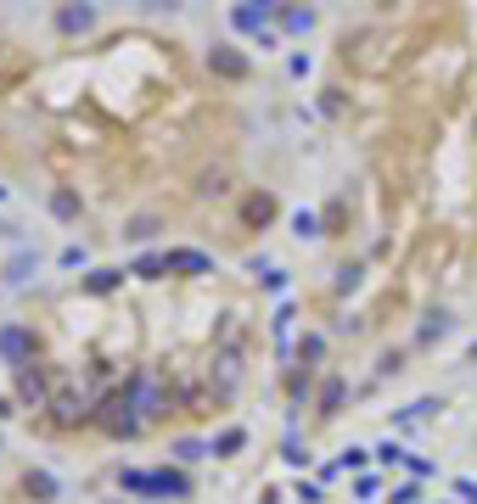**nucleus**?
<instances>
[{"label":"nucleus","instance_id":"nucleus-1","mask_svg":"<svg viewBox=\"0 0 477 504\" xmlns=\"http://www.w3.org/2000/svg\"><path fill=\"white\" fill-rule=\"evenodd\" d=\"M28 353H35V336H28L23 325H0V359H6V364H28Z\"/></svg>","mask_w":477,"mask_h":504},{"label":"nucleus","instance_id":"nucleus-2","mask_svg":"<svg viewBox=\"0 0 477 504\" xmlns=\"http://www.w3.org/2000/svg\"><path fill=\"white\" fill-rule=\"evenodd\" d=\"M164 263H169V269H180V275H214L208 252H191V247H169V252H164Z\"/></svg>","mask_w":477,"mask_h":504},{"label":"nucleus","instance_id":"nucleus-3","mask_svg":"<svg viewBox=\"0 0 477 504\" xmlns=\"http://www.w3.org/2000/svg\"><path fill=\"white\" fill-rule=\"evenodd\" d=\"M208 67H214V74H225V79H242V74H247V62H242L236 51H225V45L208 51Z\"/></svg>","mask_w":477,"mask_h":504},{"label":"nucleus","instance_id":"nucleus-4","mask_svg":"<svg viewBox=\"0 0 477 504\" xmlns=\"http://www.w3.org/2000/svg\"><path fill=\"white\" fill-rule=\"evenodd\" d=\"M270 17H275V6H236V12H231V23H236L242 34H259Z\"/></svg>","mask_w":477,"mask_h":504},{"label":"nucleus","instance_id":"nucleus-5","mask_svg":"<svg viewBox=\"0 0 477 504\" xmlns=\"http://www.w3.org/2000/svg\"><path fill=\"white\" fill-rule=\"evenodd\" d=\"M90 23H95V12H90V6H68V12H56V28H62V34H84Z\"/></svg>","mask_w":477,"mask_h":504},{"label":"nucleus","instance_id":"nucleus-6","mask_svg":"<svg viewBox=\"0 0 477 504\" xmlns=\"http://www.w3.org/2000/svg\"><path fill=\"white\" fill-rule=\"evenodd\" d=\"M28 493H35V499H45V504H51V499L62 493V488H56V477H51V470H28Z\"/></svg>","mask_w":477,"mask_h":504},{"label":"nucleus","instance_id":"nucleus-7","mask_svg":"<svg viewBox=\"0 0 477 504\" xmlns=\"http://www.w3.org/2000/svg\"><path fill=\"white\" fill-rule=\"evenodd\" d=\"M152 482H157V493H185V488H191L180 470H152Z\"/></svg>","mask_w":477,"mask_h":504},{"label":"nucleus","instance_id":"nucleus-8","mask_svg":"<svg viewBox=\"0 0 477 504\" xmlns=\"http://www.w3.org/2000/svg\"><path fill=\"white\" fill-rule=\"evenodd\" d=\"M17 392H23L28 403H40V398H45V381L35 376V370H23V376H17Z\"/></svg>","mask_w":477,"mask_h":504},{"label":"nucleus","instance_id":"nucleus-9","mask_svg":"<svg viewBox=\"0 0 477 504\" xmlns=\"http://www.w3.org/2000/svg\"><path fill=\"white\" fill-rule=\"evenodd\" d=\"M124 488H130V493H157L152 470H124Z\"/></svg>","mask_w":477,"mask_h":504},{"label":"nucleus","instance_id":"nucleus-10","mask_svg":"<svg viewBox=\"0 0 477 504\" xmlns=\"http://www.w3.org/2000/svg\"><path fill=\"white\" fill-rule=\"evenodd\" d=\"M135 398H141V410H146V415H157V410H164V392H157L152 381H141V387H135Z\"/></svg>","mask_w":477,"mask_h":504},{"label":"nucleus","instance_id":"nucleus-11","mask_svg":"<svg viewBox=\"0 0 477 504\" xmlns=\"http://www.w3.org/2000/svg\"><path fill=\"white\" fill-rule=\"evenodd\" d=\"M51 213H56V219H74V213H79L74 191H56V196H51Z\"/></svg>","mask_w":477,"mask_h":504},{"label":"nucleus","instance_id":"nucleus-12","mask_svg":"<svg viewBox=\"0 0 477 504\" xmlns=\"http://www.w3.org/2000/svg\"><path fill=\"white\" fill-rule=\"evenodd\" d=\"M135 275H146V281H157V275H169V263H164V258H157V252H152V258H141V263H135Z\"/></svg>","mask_w":477,"mask_h":504},{"label":"nucleus","instance_id":"nucleus-13","mask_svg":"<svg viewBox=\"0 0 477 504\" xmlns=\"http://www.w3.org/2000/svg\"><path fill=\"white\" fill-rule=\"evenodd\" d=\"M281 23L293 28V34H309L314 28V12H281Z\"/></svg>","mask_w":477,"mask_h":504},{"label":"nucleus","instance_id":"nucleus-14","mask_svg":"<svg viewBox=\"0 0 477 504\" xmlns=\"http://www.w3.org/2000/svg\"><path fill=\"white\" fill-rule=\"evenodd\" d=\"M118 286V269H95L90 275V292H113Z\"/></svg>","mask_w":477,"mask_h":504},{"label":"nucleus","instance_id":"nucleus-15","mask_svg":"<svg viewBox=\"0 0 477 504\" xmlns=\"http://www.w3.org/2000/svg\"><path fill=\"white\" fill-rule=\"evenodd\" d=\"M242 449V431L231 426V431H219V443H214V454H236Z\"/></svg>","mask_w":477,"mask_h":504},{"label":"nucleus","instance_id":"nucleus-16","mask_svg":"<svg viewBox=\"0 0 477 504\" xmlns=\"http://www.w3.org/2000/svg\"><path fill=\"white\" fill-rule=\"evenodd\" d=\"M337 403H343V381H326V392H321V410L332 415V410H337Z\"/></svg>","mask_w":477,"mask_h":504},{"label":"nucleus","instance_id":"nucleus-17","mask_svg":"<svg viewBox=\"0 0 477 504\" xmlns=\"http://www.w3.org/2000/svg\"><path fill=\"white\" fill-rule=\"evenodd\" d=\"M416 499H422L416 488H393V504H416Z\"/></svg>","mask_w":477,"mask_h":504}]
</instances>
